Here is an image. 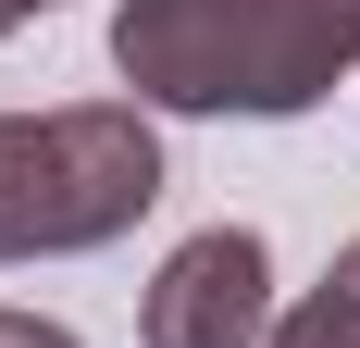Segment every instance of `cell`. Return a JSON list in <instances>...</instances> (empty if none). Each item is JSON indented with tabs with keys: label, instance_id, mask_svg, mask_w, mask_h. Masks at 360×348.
I'll use <instances>...</instances> for the list:
<instances>
[{
	"label": "cell",
	"instance_id": "cell-3",
	"mask_svg": "<svg viewBox=\"0 0 360 348\" xmlns=\"http://www.w3.org/2000/svg\"><path fill=\"white\" fill-rule=\"evenodd\" d=\"M274 336V249L261 224H199L162 249L137 299V348H261Z\"/></svg>",
	"mask_w": 360,
	"mask_h": 348
},
{
	"label": "cell",
	"instance_id": "cell-1",
	"mask_svg": "<svg viewBox=\"0 0 360 348\" xmlns=\"http://www.w3.org/2000/svg\"><path fill=\"white\" fill-rule=\"evenodd\" d=\"M360 63V0H112V75L137 112H286L335 100Z\"/></svg>",
	"mask_w": 360,
	"mask_h": 348
},
{
	"label": "cell",
	"instance_id": "cell-5",
	"mask_svg": "<svg viewBox=\"0 0 360 348\" xmlns=\"http://www.w3.org/2000/svg\"><path fill=\"white\" fill-rule=\"evenodd\" d=\"M0 348H75V323H50V311H0Z\"/></svg>",
	"mask_w": 360,
	"mask_h": 348
},
{
	"label": "cell",
	"instance_id": "cell-4",
	"mask_svg": "<svg viewBox=\"0 0 360 348\" xmlns=\"http://www.w3.org/2000/svg\"><path fill=\"white\" fill-rule=\"evenodd\" d=\"M261 348H360V237L323 261V286H311V299H286V311H274V336H261Z\"/></svg>",
	"mask_w": 360,
	"mask_h": 348
},
{
	"label": "cell",
	"instance_id": "cell-2",
	"mask_svg": "<svg viewBox=\"0 0 360 348\" xmlns=\"http://www.w3.org/2000/svg\"><path fill=\"white\" fill-rule=\"evenodd\" d=\"M162 199V125L137 100L0 112V261H75L137 237Z\"/></svg>",
	"mask_w": 360,
	"mask_h": 348
},
{
	"label": "cell",
	"instance_id": "cell-7",
	"mask_svg": "<svg viewBox=\"0 0 360 348\" xmlns=\"http://www.w3.org/2000/svg\"><path fill=\"white\" fill-rule=\"evenodd\" d=\"M13 13H25V25H37V13H50V0H13Z\"/></svg>",
	"mask_w": 360,
	"mask_h": 348
},
{
	"label": "cell",
	"instance_id": "cell-6",
	"mask_svg": "<svg viewBox=\"0 0 360 348\" xmlns=\"http://www.w3.org/2000/svg\"><path fill=\"white\" fill-rule=\"evenodd\" d=\"M13 25H25V13H13V0H0V37H13Z\"/></svg>",
	"mask_w": 360,
	"mask_h": 348
}]
</instances>
